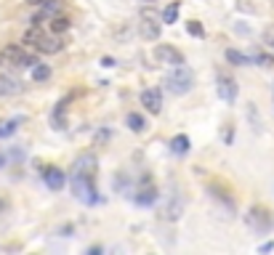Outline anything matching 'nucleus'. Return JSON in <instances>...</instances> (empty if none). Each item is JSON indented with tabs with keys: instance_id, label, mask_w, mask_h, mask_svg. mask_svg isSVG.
Returning <instances> with one entry per match:
<instances>
[{
	"instance_id": "1",
	"label": "nucleus",
	"mask_w": 274,
	"mask_h": 255,
	"mask_svg": "<svg viewBox=\"0 0 274 255\" xmlns=\"http://www.w3.org/2000/svg\"><path fill=\"white\" fill-rule=\"evenodd\" d=\"M24 43L32 45L35 51H40V53H59L64 48V43L62 38H51V35H45L40 29V24H32L27 32H24Z\"/></svg>"
},
{
	"instance_id": "2",
	"label": "nucleus",
	"mask_w": 274,
	"mask_h": 255,
	"mask_svg": "<svg viewBox=\"0 0 274 255\" xmlns=\"http://www.w3.org/2000/svg\"><path fill=\"white\" fill-rule=\"evenodd\" d=\"M165 88H168L171 93H176V96L189 93V90L195 88V75H192V69H186L184 64H181V67H173V72H168V77H165Z\"/></svg>"
},
{
	"instance_id": "3",
	"label": "nucleus",
	"mask_w": 274,
	"mask_h": 255,
	"mask_svg": "<svg viewBox=\"0 0 274 255\" xmlns=\"http://www.w3.org/2000/svg\"><path fill=\"white\" fill-rule=\"evenodd\" d=\"M0 59H3L6 64H11V67H19V69H32L35 64H38V56L27 53L24 48H19V45H6L3 53H0Z\"/></svg>"
},
{
	"instance_id": "4",
	"label": "nucleus",
	"mask_w": 274,
	"mask_h": 255,
	"mask_svg": "<svg viewBox=\"0 0 274 255\" xmlns=\"http://www.w3.org/2000/svg\"><path fill=\"white\" fill-rule=\"evenodd\" d=\"M69 183H72V192H75V197L80 202H86V205H96L99 202V194H96V189H93V178L72 173Z\"/></svg>"
},
{
	"instance_id": "5",
	"label": "nucleus",
	"mask_w": 274,
	"mask_h": 255,
	"mask_svg": "<svg viewBox=\"0 0 274 255\" xmlns=\"http://www.w3.org/2000/svg\"><path fill=\"white\" fill-rule=\"evenodd\" d=\"M160 24L162 21H157V14L154 11H144L141 14V24H139V32L144 40H157L160 38Z\"/></svg>"
},
{
	"instance_id": "6",
	"label": "nucleus",
	"mask_w": 274,
	"mask_h": 255,
	"mask_svg": "<svg viewBox=\"0 0 274 255\" xmlns=\"http://www.w3.org/2000/svg\"><path fill=\"white\" fill-rule=\"evenodd\" d=\"M248 226H253L258 231H266L274 226V215L269 210H264V207H253V210L248 213Z\"/></svg>"
},
{
	"instance_id": "7",
	"label": "nucleus",
	"mask_w": 274,
	"mask_h": 255,
	"mask_svg": "<svg viewBox=\"0 0 274 255\" xmlns=\"http://www.w3.org/2000/svg\"><path fill=\"white\" fill-rule=\"evenodd\" d=\"M154 56H157V61L171 64V67H181L184 64V53L178 48H173V45H157V48H154Z\"/></svg>"
},
{
	"instance_id": "8",
	"label": "nucleus",
	"mask_w": 274,
	"mask_h": 255,
	"mask_svg": "<svg viewBox=\"0 0 274 255\" xmlns=\"http://www.w3.org/2000/svg\"><path fill=\"white\" fill-rule=\"evenodd\" d=\"M59 11H62V0H43V3H40V11H38V14H35L30 21H32V24H43L45 19H53Z\"/></svg>"
},
{
	"instance_id": "9",
	"label": "nucleus",
	"mask_w": 274,
	"mask_h": 255,
	"mask_svg": "<svg viewBox=\"0 0 274 255\" xmlns=\"http://www.w3.org/2000/svg\"><path fill=\"white\" fill-rule=\"evenodd\" d=\"M141 104L147 107V112L160 114L162 112V93H160V88H147L144 93H141Z\"/></svg>"
},
{
	"instance_id": "10",
	"label": "nucleus",
	"mask_w": 274,
	"mask_h": 255,
	"mask_svg": "<svg viewBox=\"0 0 274 255\" xmlns=\"http://www.w3.org/2000/svg\"><path fill=\"white\" fill-rule=\"evenodd\" d=\"M43 181H45V186H48L51 192H62V186L67 183V176H64V170H59V168H45L43 170Z\"/></svg>"
},
{
	"instance_id": "11",
	"label": "nucleus",
	"mask_w": 274,
	"mask_h": 255,
	"mask_svg": "<svg viewBox=\"0 0 274 255\" xmlns=\"http://www.w3.org/2000/svg\"><path fill=\"white\" fill-rule=\"evenodd\" d=\"M96 168H99L96 157H93V154H83V157L75 162L72 173H77V176H88V178H93V176H96Z\"/></svg>"
},
{
	"instance_id": "12",
	"label": "nucleus",
	"mask_w": 274,
	"mask_h": 255,
	"mask_svg": "<svg viewBox=\"0 0 274 255\" xmlns=\"http://www.w3.org/2000/svg\"><path fill=\"white\" fill-rule=\"evenodd\" d=\"M24 85H21V80L14 77V75H0V96H19Z\"/></svg>"
},
{
	"instance_id": "13",
	"label": "nucleus",
	"mask_w": 274,
	"mask_h": 255,
	"mask_svg": "<svg viewBox=\"0 0 274 255\" xmlns=\"http://www.w3.org/2000/svg\"><path fill=\"white\" fill-rule=\"evenodd\" d=\"M218 96L224 101H234L237 99V83L226 75H218Z\"/></svg>"
},
{
	"instance_id": "14",
	"label": "nucleus",
	"mask_w": 274,
	"mask_h": 255,
	"mask_svg": "<svg viewBox=\"0 0 274 255\" xmlns=\"http://www.w3.org/2000/svg\"><path fill=\"white\" fill-rule=\"evenodd\" d=\"M181 213H184V202L178 200V197H173V200L165 205L162 218H165V221H178V218H181Z\"/></svg>"
},
{
	"instance_id": "15",
	"label": "nucleus",
	"mask_w": 274,
	"mask_h": 255,
	"mask_svg": "<svg viewBox=\"0 0 274 255\" xmlns=\"http://www.w3.org/2000/svg\"><path fill=\"white\" fill-rule=\"evenodd\" d=\"M189 146H192V144H189V138L181 133V136H173L171 138V152L176 154V157H184L186 152H189Z\"/></svg>"
},
{
	"instance_id": "16",
	"label": "nucleus",
	"mask_w": 274,
	"mask_h": 255,
	"mask_svg": "<svg viewBox=\"0 0 274 255\" xmlns=\"http://www.w3.org/2000/svg\"><path fill=\"white\" fill-rule=\"evenodd\" d=\"M154 200H157V189H154L152 183L141 186V189H139V194H136V205H152Z\"/></svg>"
},
{
	"instance_id": "17",
	"label": "nucleus",
	"mask_w": 274,
	"mask_h": 255,
	"mask_svg": "<svg viewBox=\"0 0 274 255\" xmlns=\"http://www.w3.org/2000/svg\"><path fill=\"white\" fill-rule=\"evenodd\" d=\"M125 122H128V128H130L133 133H144V131H147L144 117H141V114H136V112H130L128 117H125Z\"/></svg>"
},
{
	"instance_id": "18",
	"label": "nucleus",
	"mask_w": 274,
	"mask_h": 255,
	"mask_svg": "<svg viewBox=\"0 0 274 255\" xmlns=\"http://www.w3.org/2000/svg\"><path fill=\"white\" fill-rule=\"evenodd\" d=\"M226 61L234 64V67H245V64H250V56L234 51V48H226Z\"/></svg>"
},
{
	"instance_id": "19",
	"label": "nucleus",
	"mask_w": 274,
	"mask_h": 255,
	"mask_svg": "<svg viewBox=\"0 0 274 255\" xmlns=\"http://www.w3.org/2000/svg\"><path fill=\"white\" fill-rule=\"evenodd\" d=\"M51 77V67L48 64H35L32 67V80H35V83H45V80H48Z\"/></svg>"
},
{
	"instance_id": "20",
	"label": "nucleus",
	"mask_w": 274,
	"mask_h": 255,
	"mask_svg": "<svg viewBox=\"0 0 274 255\" xmlns=\"http://www.w3.org/2000/svg\"><path fill=\"white\" fill-rule=\"evenodd\" d=\"M51 122H53V128H56V131H67V117H64V104H59V107L53 109V114H51Z\"/></svg>"
},
{
	"instance_id": "21",
	"label": "nucleus",
	"mask_w": 274,
	"mask_h": 255,
	"mask_svg": "<svg viewBox=\"0 0 274 255\" xmlns=\"http://www.w3.org/2000/svg\"><path fill=\"white\" fill-rule=\"evenodd\" d=\"M178 8H181V3H178V0H176V3H171L168 8H165L162 11V21H165V24H176V19H178Z\"/></svg>"
},
{
	"instance_id": "22",
	"label": "nucleus",
	"mask_w": 274,
	"mask_h": 255,
	"mask_svg": "<svg viewBox=\"0 0 274 255\" xmlns=\"http://www.w3.org/2000/svg\"><path fill=\"white\" fill-rule=\"evenodd\" d=\"M48 21H51V32H53V35H62V32H67V29H69V19L59 16V14H56L53 19H48Z\"/></svg>"
},
{
	"instance_id": "23",
	"label": "nucleus",
	"mask_w": 274,
	"mask_h": 255,
	"mask_svg": "<svg viewBox=\"0 0 274 255\" xmlns=\"http://www.w3.org/2000/svg\"><path fill=\"white\" fill-rule=\"evenodd\" d=\"M16 128H19V122H16V120L0 122V138H8V136H14V133H16Z\"/></svg>"
},
{
	"instance_id": "24",
	"label": "nucleus",
	"mask_w": 274,
	"mask_h": 255,
	"mask_svg": "<svg viewBox=\"0 0 274 255\" xmlns=\"http://www.w3.org/2000/svg\"><path fill=\"white\" fill-rule=\"evenodd\" d=\"M186 32L195 35V38H205V29H202L200 21H186Z\"/></svg>"
},
{
	"instance_id": "25",
	"label": "nucleus",
	"mask_w": 274,
	"mask_h": 255,
	"mask_svg": "<svg viewBox=\"0 0 274 255\" xmlns=\"http://www.w3.org/2000/svg\"><path fill=\"white\" fill-rule=\"evenodd\" d=\"M264 43H266V48H271V51H274V24L264 29Z\"/></svg>"
},
{
	"instance_id": "26",
	"label": "nucleus",
	"mask_w": 274,
	"mask_h": 255,
	"mask_svg": "<svg viewBox=\"0 0 274 255\" xmlns=\"http://www.w3.org/2000/svg\"><path fill=\"white\" fill-rule=\"evenodd\" d=\"M256 61H258V67H271L274 64V59H271V56H266V53L256 56Z\"/></svg>"
},
{
	"instance_id": "27",
	"label": "nucleus",
	"mask_w": 274,
	"mask_h": 255,
	"mask_svg": "<svg viewBox=\"0 0 274 255\" xmlns=\"http://www.w3.org/2000/svg\"><path fill=\"white\" fill-rule=\"evenodd\" d=\"M101 64H104V67H115V59H112V56H104Z\"/></svg>"
},
{
	"instance_id": "28",
	"label": "nucleus",
	"mask_w": 274,
	"mask_h": 255,
	"mask_svg": "<svg viewBox=\"0 0 274 255\" xmlns=\"http://www.w3.org/2000/svg\"><path fill=\"white\" fill-rule=\"evenodd\" d=\"M269 250H274V242H266V245H261V252H269Z\"/></svg>"
},
{
	"instance_id": "29",
	"label": "nucleus",
	"mask_w": 274,
	"mask_h": 255,
	"mask_svg": "<svg viewBox=\"0 0 274 255\" xmlns=\"http://www.w3.org/2000/svg\"><path fill=\"white\" fill-rule=\"evenodd\" d=\"M27 3H30V6H40V3H43V0H27Z\"/></svg>"
},
{
	"instance_id": "30",
	"label": "nucleus",
	"mask_w": 274,
	"mask_h": 255,
	"mask_svg": "<svg viewBox=\"0 0 274 255\" xmlns=\"http://www.w3.org/2000/svg\"><path fill=\"white\" fill-rule=\"evenodd\" d=\"M3 165H6V157H3V154H0V168H3Z\"/></svg>"
}]
</instances>
